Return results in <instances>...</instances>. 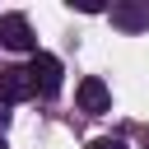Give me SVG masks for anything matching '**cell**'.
Listing matches in <instances>:
<instances>
[{
    "label": "cell",
    "mask_w": 149,
    "mask_h": 149,
    "mask_svg": "<svg viewBox=\"0 0 149 149\" xmlns=\"http://www.w3.org/2000/svg\"><path fill=\"white\" fill-rule=\"evenodd\" d=\"M28 74H33V88L42 93V98H56L61 93V61L51 56V51H33V61H28Z\"/></svg>",
    "instance_id": "cell-1"
},
{
    "label": "cell",
    "mask_w": 149,
    "mask_h": 149,
    "mask_svg": "<svg viewBox=\"0 0 149 149\" xmlns=\"http://www.w3.org/2000/svg\"><path fill=\"white\" fill-rule=\"evenodd\" d=\"M0 47H9V51H37V37H33V28H28L23 14H0Z\"/></svg>",
    "instance_id": "cell-2"
},
{
    "label": "cell",
    "mask_w": 149,
    "mask_h": 149,
    "mask_svg": "<svg viewBox=\"0 0 149 149\" xmlns=\"http://www.w3.org/2000/svg\"><path fill=\"white\" fill-rule=\"evenodd\" d=\"M37 88H33V74H28V65H9V70H0V102H28Z\"/></svg>",
    "instance_id": "cell-3"
},
{
    "label": "cell",
    "mask_w": 149,
    "mask_h": 149,
    "mask_svg": "<svg viewBox=\"0 0 149 149\" xmlns=\"http://www.w3.org/2000/svg\"><path fill=\"white\" fill-rule=\"evenodd\" d=\"M107 14H112V23H116L121 33H144V28H149V0H121V5H112Z\"/></svg>",
    "instance_id": "cell-4"
},
{
    "label": "cell",
    "mask_w": 149,
    "mask_h": 149,
    "mask_svg": "<svg viewBox=\"0 0 149 149\" xmlns=\"http://www.w3.org/2000/svg\"><path fill=\"white\" fill-rule=\"evenodd\" d=\"M79 107H84L88 116H102V112L112 107V93H107V84H102L98 74H88V79H79Z\"/></svg>",
    "instance_id": "cell-5"
},
{
    "label": "cell",
    "mask_w": 149,
    "mask_h": 149,
    "mask_svg": "<svg viewBox=\"0 0 149 149\" xmlns=\"http://www.w3.org/2000/svg\"><path fill=\"white\" fill-rule=\"evenodd\" d=\"M88 149H126V140H112V135H98V140H88Z\"/></svg>",
    "instance_id": "cell-6"
},
{
    "label": "cell",
    "mask_w": 149,
    "mask_h": 149,
    "mask_svg": "<svg viewBox=\"0 0 149 149\" xmlns=\"http://www.w3.org/2000/svg\"><path fill=\"white\" fill-rule=\"evenodd\" d=\"M5 121H9V112H5V102H0V135H5Z\"/></svg>",
    "instance_id": "cell-7"
},
{
    "label": "cell",
    "mask_w": 149,
    "mask_h": 149,
    "mask_svg": "<svg viewBox=\"0 0 149 149\" xmlns=\"http://www.w3.org/2000/svg\"><path fill=\"white\" fill-rule=\"evenodd\" d=\"M0 149H5V135H0Z\"/></svg>",
    "instance_id": "cell-8"
}]
</instances>
